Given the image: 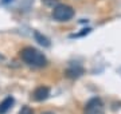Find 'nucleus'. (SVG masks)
<instances>
[{"instance_id":"12","label":"nucleus","mask_w":121,"mask_h":114,"mask_svg":"<svg viewBox=\"0 0 121 114\" xmlns=\"http://www.w3.org/2000/svg\"><path fill=\"white\" fill-rule=\"evenodd\" d=\"M44 114H52V113H44Z\"/></svg>"},{"instance_id":"1","label":"nucleus","mask_w":121,"mask_h":114,"mask_svg":"<svg viewBox=\"0 0 121 114\" xmlns=\"http://www.w3.org/2000/svg\"><path fill=\"white\" fill-rule=\"evenodd\" d=\"M20 58L23 62H26L27 65H30L32 67H44L47 65V59L43 54L38 51L36 48L32 47H24L20 51Z\"/></svg>"},{"instance_id":"11","label":"nucleus","mask_w":121,"mask_h":114,"mask_svg":"<svg viewBox=\"0 0 121 114\" xmlns=\"http://www.w3.org/2000/svg\"><path fill=\"white\" fill-rule=\"evenodd\" d=\"M9 1H12V0H1V3H3V4H8Z\"/></svg>"},{"instance_id":"3","label":"nucleus","mask_w":121,"mask_h":114,"mask_svg":"<svg viewBox=\"0 0 121 114\" xmlns=\"http://www.w3.org/2000/svg\"><path fill=\"white\" fill-rule=\"evenodd\" d=\"M83 114H104V103L101 101V98L94 97V98L89 99L85 106Z\"/></svg>"},{"instance_id":"10","label":"nucleus","mask_w":121,"mask_h":114,"mask_svg":"<svg viewBox=\"0 0 121 114\" xmlns=\"http://www.w3.org/2000/svg\"><path fill=\"white\" fill-rule=\"evenodd\" d=\"M43 3H44V4H47V5H54V4H55V7L58 5L56 0H43Z\"/></svg>"},{"instance_id":"8","label":"nucleus","mask_w":121,"mask_h":114,"mask_svg":"<svg viewBox=\"0 0 121 114\" xmlns=\"http://www.w3.org/2000/svg\"><path fill=\"white\" fill-rule=\"evenodd\" d=\"M19 114H34V111H32V109L30 106H23L20 109V111H19Z\"/></svg>"},{"instance_id":"7","label":"nucleus","mask_w":121,"mask_h":114,"mask_svg":"<svg viewBox=\"0 0 121 114\" xmlns=\"http://www.w3.org/2000/svg\"><path fill=\"white\" fill-rule=\"evenodd\" d=\"M34 38L40 46H43V47H50V39H48L47 36L42 35L39 31H35L34 32Z\"/></svg>"},{"instance_id":"5","label":"nucleus","mask_w":121,"mask_h":114,"mask_svg":"<svg viewBox=\"0 0 121 114\" xmlns=\"http://www.w3.org/2000/svg\"><path fill=\"white\" fill-rule=\"evenodd\" d=\"M85 73L83 70V67L79 65V63H71L69 66V69L66 70V75L69 77V78H78V77H81V75Z\"/></svg>"},{"instance_id":"9","label":"nucleus","mask_w":121,"mask_h":114,"mask_svg":"<svg viewBox=\"0 0 121 114\" xmlns=\"http://www.w3.org/2000/svg\"><path fill=\"white\" fill-rule=\"evenodd\" d=\"M90 32V28H86V30H82L81 34H75V35H71V38H79V36H83L85 34H89Z\"/></svg>"},{"instance_id":"2","label":"nucleus","mask_w":121,"mask_h":114,"mask_svg":"<svg viewBox=\"0 0 121 114\" xmlns=\"http://www.w3.org/2000/svg\"><path fill=\"white\" fill-rule=\"evenodd\" d=\"M74 16V9L67 4H58L52 9V18L56 22H67Z\"/></svg>"},{"instance_id":"13","label":"nucleus","mask_w":121,"mask_h":114,"mask_svg":"<svg viewBox=\"0 0 121 114\" xmlns=\"http://www.w3.org/2000/svg\"><path fill=\"white\" fill-rule=\"evenodd\" d=\"M0 59H1V55H0Z\"/></svg>"},{"instance_id":"4","label":"nucleus","mask_w":121,"mask_h":114,"mask_svg":"<svg viewBox=\"0 0 121 114\" xmlns=\"http://www.w3.org/2000/svg\"><path fill=\"white\" fill-rule=\"evenodd\" d=\"M48 95H50V87H47V86H39L32 93V98L38 102H42L44 99H47Z\"/></svg>"},{"instance_id":"6","label":"nucleus","mask_w":121,"mask_h":114,"mask_svg":"<svg viewBox=\"0 0 121 114\" xmlns=\"http://www.w3.org/2000/svg\"><path fill=\"white\" fill-rule=\"evenodd\" d=\"M13 103H15V99L11 95L4 98L3 101L0 102V114H7L11 110V107L13 106Z\"/></svg>"}]
</instances>
